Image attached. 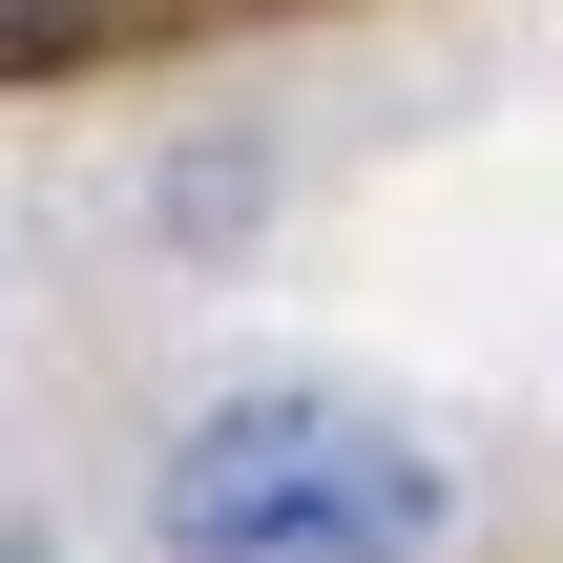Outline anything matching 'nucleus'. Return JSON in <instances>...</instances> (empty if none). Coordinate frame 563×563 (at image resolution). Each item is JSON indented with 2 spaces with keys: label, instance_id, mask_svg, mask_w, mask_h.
<instances>
[{
  "label": "nucleus",
  "instance_id": "nucleus-1",
  "mask_svg": "<svg viewBox=\"0 0 563 563\" xmlns=\"http://www.w3.org/2000/svg\"><path fill=\"white\" fill-rule=\"evenodd\" d=\"M439 522H460V460L355 376H251L146 460V543L167 563H418Z\"/></svg>",
  "mask_w": 563,
  "mask_h": 563
},
{
  "label": "nucleus",
  "instance_id": "nucleus-2",
  "mask_svg": "<svg viewBox=\"0 0 563 563\" xmlns=\"http://www.w3.org/2000/svg\"><path fill=\"white\" fill-rule=\"evenodd\" d=\"M0 563H42V543H0Z\"/></svg>",
  "mask_w": 563,
  "mask_h": 563
}]
</instances>
